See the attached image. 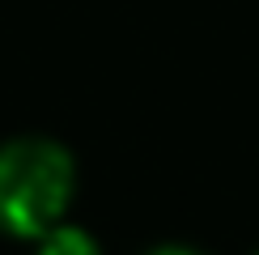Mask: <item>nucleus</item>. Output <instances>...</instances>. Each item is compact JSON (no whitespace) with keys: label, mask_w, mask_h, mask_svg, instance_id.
<instances>
[{"label":"nucleus","mask_w":259,"mask_h":255,"mask_svg":"<svg viewBox=\"0 0 259 255\" xmlns=\"http://www.w3.org/2000/svg\"><path fill=\"white\" fill-rule=\"evenodd\" d=\"M72 196V162L51 141L0 145V230L42 238Z\"/></svg>","instance_id":"f257e3e1"},{"label":"nucleus","mask_w":259,"mask_h":255,"mask_svg":"<svg viewBox=\"0 0 259 255\" xmlns=\"http://www.w3.org/2000/svg\"><path fill=\"white\" fill-rule=\"evenodd\" d=\"M149 255H200V251H191V247H157V251H149Z\"/></svg>","instance_id":"7ed1b4c3"},{"label":"nucleus","mask_w":259,"mask_h":255,"mask_svg":"<svg viewBox=\"0 0 259 255\" xmlns=\"http://www.w3.org/2000/svg\"><path fill=\"white\" fill-rule=\"evenodd\" d=\"M38 255H98V242L85 230H77V226H60V230L42 234Z\"/></svg>","instance_id":"f03ea898"}]
</instances>
